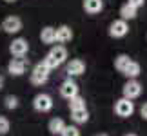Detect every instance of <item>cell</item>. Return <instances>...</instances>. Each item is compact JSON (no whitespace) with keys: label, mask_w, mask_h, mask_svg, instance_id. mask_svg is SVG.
<instances>
[{"label":"cell","mask_w":147,"mask_h":136,"mask_svg":"<svg viewBox=\"0 0 147 136\" xmlns=\"http://www.w3.org/2000/svg\"><path fill=\"white\" fill-rule=\"evenodd\" d=\"M64 127H65V123H64L62 118H53V120L49 122V131L53 133V134H60Z\"/></svg>","instance_id":"20"},{"label":"cell","mask_w":147,"mask_h":136,"mask_svg":"<svg viewBox=\"0 0 147 136\" xmlns=\"http://www.w3.org/2000/svg\"><path fill=\"white\" fill-rule=\"evenodd\" d=\"M136 7H133V5H129V4H123L122 7H120V18L122 20H133V18H136Z\"/></svg>","instance_id":"15"},{"label":"cell","mask_w":147,"mask_h":136,"mask_svg":"<svg viewBox=\"0 0 147 136\" xmlns=\"http://www.w3.org/2000/svg\"><path fill=\"white\" fill-rule=\"evenodd\" d=\"M33 107L38 111V112H49L53 109V98H51L49 94L46 93H40L35 96V100H33Z\"/></svg>","instance_id":"3"},{"label":"cell","mask_w":147,"mask_h":136,"mask_svg":"<svg viewBox=\"0 0 147 136\" xmlns=\"http://www.w3.org/2000/svg\"><path fill=\"white\" fill-rule=\"evenodd\" d=\"M142 94V83H140L136 78H131L125 86H123V98L127 100H134Z\"/></svg>","instance_id":"4"},{"label":"cell","mask_w":147,"mask_h":136,"mask_svg":"<svg viewBox=\"0 0 147 136\" xmlns=\"http://www.w3.org/2000/svg\"><path fill=\"white\" fill-rule=\"evenodd\" d=\"M71 118L76 123H86L89 120V112L87 109H76V111H71Z\"/></svg>","instance_id":"17"},{"label":"cell","mask_w":147,"mask_h":136,"mask_svg":"<svg viewBox=\"0 0 147 136\" xmlns=\"http://www.w3.org/2000/svg\"><path fill=\"white\" fill-rule=\"evenodd\" d=\"M115 112L118 116H122V118H127V116H131L134 112V104L131 100H127V98H120L115 104Z\"/></svg>","instance_id":"6"},{"label":"cell","mask_w":147,"mask_h":136,"mask_svg":"<svg viewBox=\"0 0 147 136\" xmlns=\"http://www.w3.org/2000/svg\"><path fill=\"white\" fill-rule=\"evenodd\" d=\"M69 109H71V111H76V109H86V100H84L80 94L73 96V98H69Z\"/></svg>","instance_id":"19"},{"label":"cell","mask_w":147,"mask_h":136,"mask_svg":"<svg viewBox=\"0 0 147 136\" xmlns=\"http://www.w3.org/2000/svg\"><path fill=\"white\" fill-rule=\"evenodd\" d=\"M140 114H142L144 120H147V104H144V105H142V109H140Z\"/></svg>","instance_id":"25"},{"label":"cell","mask_w":147,"mask_h":136,"mask_svg":"<svg viewBox=\"0 0 147 136\" xmlns=\"http://www.w3.org/2000/svg\"><path fill=\"white\" fill-rule=\"evenodd\" d=\"M27 69V60L24 58V56H18V58H13L9 62V65H7V71L11 73V75H15V76H20V75H24Z\"/></svg>","instance_id":"8"},{"label":"cell","mask_w":147,"mask_h":136,"mask_svg":"<svg viewBox=\"0 0 147 136\" xmlns=\"http://www.w3.org/2000/svg\"><path fill=\"white\" fill-rule=\"evenodd\" d=\"M7 131H9V120L0 116V134H5Z\"/></svg>","instance_id":"23"},{"label":"cell","mask_w":147,"mask_h":136,"mask_svg":"<svg viewBox=\"0 0 147 136\" xmlns=\"http://www.w3.org/2000/svg\"><path fill=\"white\" fill-rule=\"evenodd\" d=\"M123 75H125L129 80H131V78H136L140 75V64H138V62H134V60H131V62H129V65L125 67V71H123Z\"/></svg>","instance_id":"16"},{"label":"cell","mask_w":147,"mask_h":136,"mask_svg":"<svg viewBox=\"0 0 147 136\" xmlns=\"http://www.w3.org/2000/svg\"><path fill=\"white\" fill-rule=\"evenodd\" d=\"M40 38H42L44 44H55L56 42V29H55V27H51V26L44 27L42 33H40Z\"/></svg>","instance_id":"14"},{"label":"cell","mask_w":147,"mask_h":136,"mask_svg":"<svg viewBox=\"0 0 147 136\" xmlns=\"http://www.w3.org/2000/svg\"><path fill=\"white\" fill-rule=\"evenodd\" d=\"M65 58H67V49L64 47V45H56V47H53V49L49 51L47 56H46L42 62L49 67V71H53V69H56L58 65L64 64Z\"/></svg>","instance_id":"1"},{"label":"cell","mask_w":147,"mask_h":136,"mask_svg":"<svg viewBox=\"0 0 147 136\" xmlns=\"http://www.w3.org/2000/svg\"><path fill=\"white\" fill-rule=\"evenodd\" d=\"M100 136H105V134H100Z\"/></svg>","instance_id":"29"},{"label":"cell","mask_w":147,"mask_h":136,"mask_svg":"<svg viewBox=\"0 0 147 136\" xmlns=\"http://www.w3.org/2000/svg\"><path fill=\"white\" fill-rule=\"evenodd\" d=\"M5 2H16V0H5Z\"/></svg>","instance_id":"27"},{"label":"cell","mask_w":147,"mask_h":136,"mask_svg":"<svg viewBox=\"0 0 147 136\" xmlns=\"http://www.w3.org/2000/svg\"><path fill=\"white\" fill-rule=\"evenodd\" d=\"M125 136H136V134H125Z\"/></svg>","instance_id":"28"},{"label":"cell","mask_w":147,"mask_h":136,"mask_svg":"<svg viewBox=\"0 0 147 136\" xmlns=\"http://www.w3.org/2000/svg\"><path fill=\"white\" fill-rule=\"evenodd\" d=\"M84 9L89 15H96L104 9V2L102 0H84Z\"/></svg>","instance_id":"13"},{"label":"cell","mask_w":147,"mask_h":136,"mask_svg":"<svg viewBox=\"0 0 147 136\" xmlns=\"http://www.w3.org/2000/svg\"><path fill=\"white\" fill-rule=\"evenodd\" d=\"M2 29L5 33H9V35H13V33H18L22 29V20L18 16H7L4 22H2Z\"/></svg>","instance_id":"10"},{"label":"cell","mask_w":147,"mask_h":136,"mask_svg":"<svg viewBox=\"0 0 147 136\" xmlns=\"http://www.w3.org/2000/svg\"><path fill=\"white\" fill-rule=\"evenodd\" d=\"M129 62H131V58H129L127 55H118L116 58H115V67L120 73H123V71H125V67L129 65Z\"/></svg>","instance_id":"18"},{"label":"cell","mask_w":147,"mask_h":136,"mask_svg":"<svg viewBox=\"0 0 147 136\" xmlns=\"http://www.w3.org/2000/svg\"><path fill=\"white\" fill-rule=\"evenodd\" d=\"M49 67L44 64V62H40V64L35 65V69H33L31 73V83H35V86H42V83L47 82L49 78Z\"/></svg>","instance_id":"2"},{"label":"cell","mask_w":147,"mask_h":136,"mask_svg":"<svg viewBox=\"0 0 147 136\" xmlns=\"http://www.w3.org/2000/svg\"><path fill=\"white\" fill-rule=\"evenodd\" d=\"M27 51H29V44H27V40H24V38H16V40H13L9 45V53L13 55L15 58L26 56Z\"/></svg>","instance_id":"7"},{"label":"cell","mask_w":147,"mask_h":136,"mask_svg":"<svg viewBox=\"0 0 147 136\" xmlns=\"http://www.w3.org/2000/svg\"><path fill=\"white\" fill-rule=\"evenodd\" d=\"M71 38H73V31H71L69 26H60V27H56V42L65 44V42H71Z\"/></svg>","instance_id":"12"},{"label":"cell","mask_w":147,"mask_h":136,"mask_svg":"<svg viewBox=\"0 0 147 136\" xmlns=\"http://www.w3.org/2000/svg\"><path fill=\"white\" fill-rule=\"evenodd\" d=\"M60 134L62 136H80V131H78V127H75V125H65Z\"/></svg>","instance_id":"21"},{"label":"cell","mask_w":147,"mask_h":136,"mask_svg":"<svg viewBox=\"0 0 147 136\" xmlns=\"http://www.w3.org/2000/svg\"><path fill=\"white\" fill-rule=\"evenodd\" d=\"M127 33H129V24L122 18L115 20L109 26V36H113V38H123Z\"/></svg>","instance_id":"5"},{"label":"cell","mask_w":147,"mask_h":136,"mask_svg":"<svg viewBox=\"0 0 147 136\" xmlns=\"http://www.w3.org/2000/svg\"><path fill=\"white\" fill-rule=\"evenodd\" d=\"M60 94L64 96V98H73V96L78 94V83L75 80H71V78H67V80L60 86Z\"/></svg>","instance_id":"9"},{"label":"cell","mask_w":147,"mask_h":136,"mask_svg":"<svg viewBox=\"0 0 147 136\" xmlns=\"http://www.w3.org/2000/svg\"><path fill=\"white\" fill-rule=\"evenodd\" d=\"M2 86H4V78L0 76V89H2Z\"/></svg>","instance_id":"26"},{"label":"cell","mask_w":147,"mask_h":136,"mask_svg":"<svg viewBox=\"0 0 147 136\" xmlns=\"http://www.w3.org/2000/svg\"><path fill=\"white\" fill-rule=\"evenodd\" d=\"M5 107H7V109H16V107H18V98H16V96H7V98H5Z\"/></svg>","instance_id":"22"},{"label":"cell","mask_w":147,"mask_h":136,"mask_svg":"<svg viewBox=\"0 0 147 136\" xmlns=\"http://www.w3.org/2000/svg\"><path fill=\"white\" fill-rule=\"evenodd\" d=\"M127 4L129 5H133V7H144V4H145V0H127Z\"/></svg>","instance_id":"24"},{"label":"cell","mask_w":147,"mask_h":136,"mask_svg":"<svg viewBox=\"0 0 147 136\" xmlns=\"http://www.w3.org/2000/svg\"><path fill=\"white\" fill-rule=\"evenodd\" d=\"M86 71V64H84L82 60H71L69 64H67V75H69V78L71 76H80L82 73Z\"/></svg>","instance_id":"11"}]
</instances>
